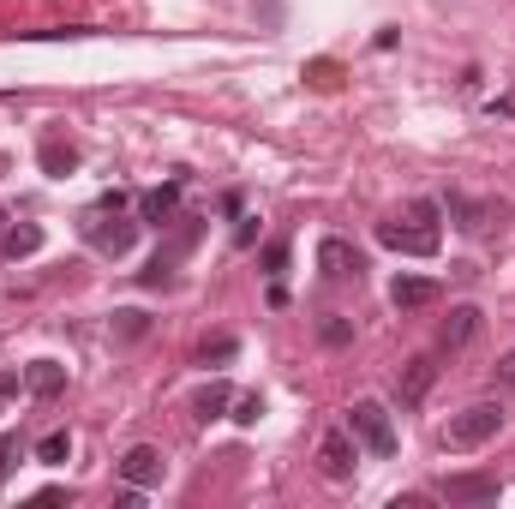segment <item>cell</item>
<instances>
[{
  "label": "cell",
  "mask_w": 515,
  "mask_h": 509,
  "mask_svg": "<svg viewBox=\"0 0 515 509\" xmlns=\"http://www.w3.org/2000/svg\"><path fill=\"white\" fill-rule=\"evenodd\" d=\"M354 462H360V438H354V432H330L324 450H318V468H324L330 480H348Z\"/></svg>",
  "instance_id": "9"
},
{
  "label": "cell",
  "mask_w": 515,
  "mask_h": 509,
  "mask_svg": "<svg viewBox=\"0 0 515 509\" xmlns=\"http://www.w3.org/2000/svg\"><path fill=\"white\" fill-rule=\"evenodd\" d=\"M378 240H384L390 252L432 258V252H438V222H426V216H414V210H408V222H402V216H396V222H378Z\"/></svg>",
  "instance_id": "2"
},
{
  "label": "cell",
  "mask_w": 515,
  "mask_h": 509,
  "mask_svg": "<svg viewBox=\"0 0 515 509\" xmlns=\"http://www.w3.org/2000/svg\"><path fill=\"white\" fill-rule=\"evenodd\" d=\"M432 384H438V360L420 354V360L402 366V378H396V402H402V408H420V402L432 396Z\"/></svg>",
  "instance_id": "7"
},
{
  "label": "cell",
  "mask_w": 515,
  "mask_h": 509,
  "mask_svg": "<svg viewBox=\"0 0 515 509\" xmlns=\"http://www.w3.org/2000/svg\"><path fill=\"white\" fill-rule=\"evenodd\" d=\"M198 360L210 366V360H234V336H216V342H204L198 348Z\"/></svg>",
  "instance_id": "21"
},
{
  "label": "cell",
  "mask_w": 515,
  "mask_h": 509,
  "mask_svg": "<svg viewBox=\"0 0 515 509\" xmlns=\"http://www.w3.org/2000/svg\"><path fill=\"white\" fill-rule=\"evenodd\" d=\"M198 234H204V222H198V216H180V228H174V240H168V246H162V252L150 258V270H144V282H150V288H156V282H168V270H174V264H180V258H186V252L198 246Z\"/></svg>",
  "instance_id": "5"
},
{
  "label": "cell",
  "mask_w": 515,
  "mask_h": 509,
  "mask_svg": "<svg viewBox=\"0 0 515 509\" xmlns=\"http://www.w3.org/2000/svg\"><path fill=\"white\" fill-rule=\"evenodd\" d=\"M0 234H6V204H0Z\"/></svg>",
  "instance_id": "28"
},
{
  "label": "cell",
  "mask_w": 515,
  "mask_h": 509,
  "mask_svg": "<svg viewBox=\"0 0 515 509\" xmlns=\"http://www.w3.org/2000/svg\"><path fill=\"white\" fill-rule=\"evenodd\" d=\"M66 456H72V438H66V432H48V438L36 444V462H48V468L66 462Z\"/></svg>",
  "instance_id": "19"
},
{
  "label": "cell",
  "mask_w": 515,
  "mask_h": 509,
  "mask_svg": "<svg viewBox=\"0 0 515 509\" xmlns=\"http://www.w3.org/2000/svg\"><path fill=\"white\" fill-rule=\"evenodd\" d=\"M174 204H180V180H174V186L144 192V198H138V216H144V222H168V216H174Z\"/></svg>",
  "instance_id": "16"
},
{
  "label": "cell",
  "mask_w": 515,
  "mask_h": 509,
  "mask_svg": "<svg viewBox=\"0 0 515 509\" xmlns=\"http://www.w3.org/2000/svg\"><path fill=\"white\" fill-rule=\"evenodd\" d=\"M498 384H510V390H515V354H510V360H498Z\"/></svg>",
  "instance_id": "26"
},
{
  "label": "cell",
  "mask_w": 515,
  "mask_h": 509,
  "mask_svg": "<svg viewBox=\"0 0 515 509\" xmlns=\"http://www.w3.org/2000/svg\"><path fill=\"white\" fill-rule=\"evenodd\" d=\"M18 456H24V444L6 438V444H0V480H12V462H18Z\"/></svg>",
  "instance_id": "24"
},
{
  "label": "cell",
  "mask_w": 515,
  "mask_h": 509,
  "mask_svg": "<svg viewBox=\"0 0 515 509\" xmlns=\"http://www.w3.org/2000/svg\"><path fill=\"white\" fill-rule=\"evenodd\" d=\"M498 492H504L498 474H450V480L438 486V498H450V504H492Z\"/></svg>",
  "instance_id": "8"
},
{
  "label": "cell",
  "mask_w": 515,
  "mask_h": 509,
  "mask_svg": "<svg viewBox=\"0 0 515 509\" xmlns=\"http://www.w3.org/2000/svg\"><path fill=\"white\" fill-rule=\"evenodd\" d=\"M84 240H90L96 252L120 258V252H132V240H138V222H126L120 210H90V216H84Z\"/></svg>",
  "instance_id": "4"
},
{
  "label": "cell",
  "mask_w": 515,
  "mask_h": 509,
  "mask_svg": "<svg viewBox=\"0 0 515 509\" xmlns=\"http://www.w3.org/2000/svg\"><path fill=\"white\" fill-rule=\"evenodd\" d=\"M444 216H450L462 234H486V222H492V204H480V198H468V192H450V198H444Z\"/></svg>",
  "instance_id": "11"
},
{
  "label": "cell",
  "mask_w": 515,
  "mask_h": 509,
  "mask_svg": "<svg viewBox=\"0 0 515 509\" xmlns=\"http://www.w3.org/2000/svg\"><path fill=\"white\" fill-rule=\"evenodd\" d=\"M390 300H396V312H426V306H438V282L432 276H396Z\"/></svg>",
  "instance_id": "12"
},
{
  "label": "cell",
  "mask_w": 515,
  "mask_h": 509,
  "mask_svg": "<svg viewBox=\"0 0 515 509\" xmlns=\"http://www.w3.org/2000/svg\"><path fill=\"white\" fill-rule=\"evenodd\" d=\"M6 396H18V372H0V402Z\"/></svg>",
  "instance_id": "27"
},
{
  "label": "cell",
  "mask_w": 515,
  "mask_h": 509,
  "mask_svg": "<svg viewBox=\"0 0 515 509\" xmlns=\"http://www.w3.org/2000/svg\"><path fill=\"white\" fill-rule=\"evenodd\" d=\"M114 330L132 342V336H144V312H114Z\"/></svg>",
  "instance_id": "22"
},
{
  "label": "cell",
  "mask_w": 515,
  "mask_h": 509,
  "mask_svg": "<svg viewBox=\"0 0 515 509\" xmlns=\"http://www.w3.org/2000/svg\"><path fill=\"white\" fill-rule=\"evenodd\" d=\"M162 474H168V462H162L156 444H132V450L120 456V480L138 486V492H144V486H162Z\"/></svg>",
  "instance_id": "6"
},
{
  "label": "cell",
  "mask_w": 515,
  "mask_h": 509,
  "mask_svg": "<svg viewBox=\"0 0 515 509\" xmlns=\"http://www.w3.org/2000/svg\"><path fill=\"white\" fill-rule=\"evenodd\" d=\"M498 432H504V408H498V402H474V408L450 414V426H444V450H480V444H492Z\"/></svg>",
  "instance_id": "1"
},
{
  "label": "cell",
  "mask_w": 515,
  "mask_h": 509,
  "mask_svg": "<svg viewBox=\"0 0 515 509\" xmlns=\"http://www.w3.org/2000/svg\"><path fill=\"white\" fill-rule=\"evenodd\" d=\"M348 432H354L372 456H396V426H390L384 402H354V408H348Z\"/></svg>",
  "instance_id": "3"
},
{
  "label": "cell",
  "mask_w": 515,
  "mask_h": 509,
  "mask_svg": "<svg viewBox=\"0 0 515 509\" xmlns=\"http://www.w3.org/2000/svg\"><path fill=\"white\" fill-rule=\"evenodd\" d=\"M318 270H324L330 282H348V276H360L366 264H360V252H354L348 240H336V234H330V240L318 246Z\"/></svg>",
  "instance_id": "10"
},
{
  "label": "cell",
  "mask_w": 515,
  "mask_h": 509,
  "mask_svg": "<svg viewBox=\"0 0 515 509\" xmlns=\"http://www.w3.org/2000/svg\"><path fill=\"white\" fill-rule=\"evenodd\" d=\"M36 156H42V168H48V174H72V168H78V150H72V144H60V138H42V150H36Z\"/></svg>",
  "instance_id": "17"
},
{
  "label": "cell",
  "mask_w": 515,
  "mask_h": 509,
  "mask_svg": "<svg viewBox=\"0 0 515 509\" xmlns=\"http://www.w3.org/2000/svg\"><path fill=\"white\" fill-rule=\"evenodd\" d=\"M126 204H132L126 192H102V198H96V210H126Z\"/></svg>",
  "instance_id": "25"
},
{
  "label": "cell",
  "mask_w": 515,
  "mask_h": 509,
  "mask_svg": "<svg viewBox=\"0 0 515 509\" xmlns=\"http://www.w3.org/2000/svg\"><path fill=\"white\" fill-rule=\"evenodd\" d=\"M0 252H6L12 264H18V258H30V252H42V228H36V222H6Z\"/></svg>",
  "instance_id": "14"
},
{
  "label": "cell",
  "mask_w": 515,
  "mask_h": 509,
  "mask_svg": "<svg viewBox=\"0 0 515 509\" xmlns=\"http://www.w3.org/2000/svg\"><path fill=\"white\" fill-rule=\"evenodd\" d=\"M228 402H234V390H228V384H210V390H198V420H216Z\"/></svg>",
  "instance_id": "18"
},
{
  "label": "cell",
  "mask_w": 515,
  "mask_h": 509,
  "mask_svg": "<svg viewBox=\"0 0 515 509\" xmlns=\"http://www.w3.org/2000/svg\"><path fill=\"white\" fill-rule=\"evenodd\" d=\"M318 336H324L330 348H348V342H354V324H348V318H324V324H318Z\"/></svg>",
  "instance_id": "20"
},
{
  "label": "cell",
  "mask_w": 515,
  "mask_h": 509,
  "mask_svg": "<svg viewBox=\"0 0 515 509\" xmlns=\"http://www.w3.org/2000/svg\"><path fill=\"white\" fill-rule=\"evenodd\" d=\"M24 390H30L36 402H54V396L66 390V366H54V360H30V372H24Z\"/></svg>",
  "instance_id": "13"
},
{
  "label": "cell",
  "mask_w": 515,
  "mask_h": 509,
  "mask_svg": "<svg viewBox=\"0 0 515 509\" xmlns=\"http://www.w3.org/2000/svg\"><path fill=\"white\" fill-rule=\"evenodd\" d=\"M258 414H264L258 396H240V402H234V420H240V426H258Z\"/></svg>",
  "instance_id": "23"
},
{
  "label": "cell",
  "mask_w": 515,
  "mask_h": 509,
  "mask_svg": "<svg viewBox=\"0 0 515 509\" xmlns=\"http://www.w3.org/2000/svg\"><path fill=\"white\" fill-rule=\"evenodd\" d=\"M474 330H480V312H474V306H456V312L444 318V330H438V342H444V348L456 354V348H468V342H474Z\"/></svg>",
  "instance_id": "15"
}]
</instances>
